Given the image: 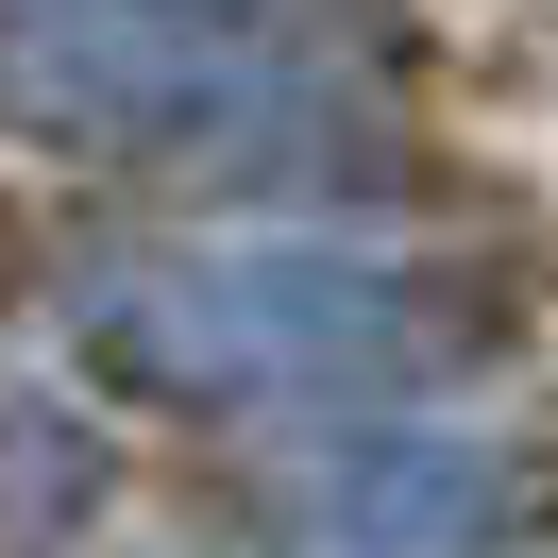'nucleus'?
Returning <instances> with one entry per match:
<instances>
[{
	"label": "nucleus",
	"instance_id": "1",
	"mask_svg": "<svg viewBox=\"0 0 558 558\" xmlns=\"http://www.w3.org/2000/svg\"><path fill=\"white\" fill-rule=\"evenodd\" d=\"M0 119L186 170L339 153V35L305 0H17L0 17Z\"/></svg>",
	"mask_w": 558,
	"mask_h": 558
},
{
	"label": "nucleus",
	"instance_id": "2",
	"mask_svg": "<svg viewBox=\"0 0 558 558\" xmlns=\"http://www.w3.org/2000/svg\"><path fill=\"white\" fill-rule=\"evenodd\" d=\"M85 339L153 389H339V373L423 355V288L389 254H339V238H220V254L102 271Z\"/></svg>",
	"mask_w": 558,
	"mask_h": 558
},
{
	"label": "nucleus",
	"instance_id": "3",
	"mask_svg": "<svg viewBox=\"0 0 558 558\" xmlns=\"http://www.w3.org/2000/svg\"><path fill=\"white\" fill-rule=\"evenodd\" d=\"M490 508L508 490L474 440H355L305 474V542H339V558H457V542H490Z\"/></svg>",
	"mask_w": 558,
	"mask_h": 558
}]
</instances>
